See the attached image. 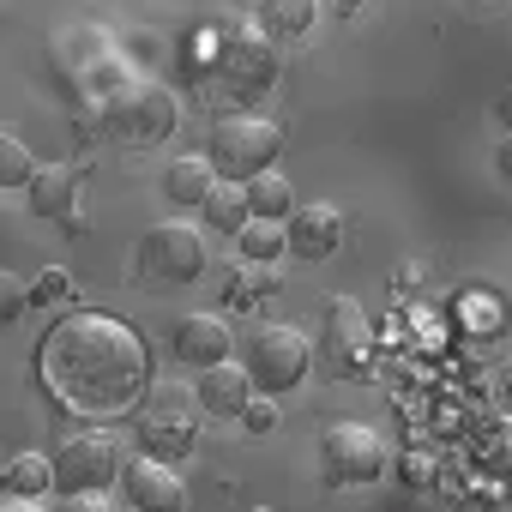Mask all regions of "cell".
I'll list each match as a JSON object with an SVG mask.
<instances>
[{
	"label": "cell",
	"mask_w": 512,
	"mask_h": 512,
	"mask_svg": "<svg viewBox=\"0 0 512 512\" xmlns=\"http://www.w3.org/2000/svg\"><path fill=\"white\" fill-rule=\"evenodd\" d=\"M37 374L61 410L91 416V422H115V416L139 410V398L151 392V350L127 320L97 314V308H73L43 332Z\"/></svg>",
	"instance_id": "cell-1"
},
{
	"label": "cell",
	"mask_w": 512,
	"mask_h": 512,
	"mask_svg": "<svg viewBox=\"0 0 512 512\" xmlns=\"http://www.w3.org/2000/svg\"><path fill=\"white\" fill-rule=\"evenodd\" d=\"M278 151H284V127L272 115H223V121H211L205 163H211L217 181L247 187V181H260L266 169H278Z\"/></svg>",
	"instance_id": "cell-2"
},
{
	"label": "cell",
	"mask_w": 512,
	"mask_h": 512,
	"mask_svg": "<svg viewBox=\"0 0 512 512\" xmlns=\"http://www.w3.org/2000/svg\"><path fill=\"white\" fill-rule=\"evenodd\" d=\"M97 109H103V115H97L103 133L121 139V145H163V139L175 133V121H181L175 91L157 85V79H115Z\"/></svg>",
	"instance_id": "cell-3"
},
{
	"label": "cell",
	"mask_w": 512,
	"mask_h": 512,
	"mask_svg": "<svg viewBox=\"0 0 512 512\" xmlns=\"http://www.w3.org/2000/svg\"><path fill=\"white\" fill-rule=\"evenodd\" d=\"M199 398H193V386H175V380H163V386H151L145 398H139V458H157V464H175V458H187L193 446H199Z\"/></svg>",
	"instance_id": "cell-4"
},
{
	"label": "cell",
	"mask_w": 512,
	"mask_h": 512,
	"mask_svg": "<svg viewBox=\"0 0 512 512\" xmlns=\"http://www.w3.org/2000/svg\"><path fill=\"white\" fill-rule=\"evenodd\" d=\"M308 362H314V344H308V332L302 326H290V320H260L253 326V338H247V380H253V392L260 398H284V392H296L302 380H308Z\"/></svg>",
	"instance_id": "cell-5"
},
{
	"label": "cell",
	"mask_w": 512,
	"mask_h": 512,
	"mask_svg": "<svg viewBox=\"0 0 512 512\" xmlns=\"http://www.w3.org/2000/svg\"><path fill=\"white\" fill-rule=\"evenodd\" d=\"M278 73H284V55H278V43L260 25L241 19V25H229L217 37V79H223V91L235 103H260L278 85Z\"/></svg>",
	"instance_id": "cell-6"
},
{
	"label": "cell",
	"mask_w": 512,
	"mask_h": 512,
	"mask_svg": "<svg viewBox=\"0 0 512 512\" xmlns=\"http://www.w3.org/2000/svg\"><path fill=\"white\" fill-rule=\"evenodd\" d=\"M205 229L199 223H181V217H169V223H151L145 235H139V278L145 284H163V290H181V284H199L205 278Z\"/></svg>",
	"instance_id": "cell-7"
},
{
	"label": "cell",
	"mask_w": 512,
	"mask_h": 512,
	"mask_svg": "<svg viewBox=\"0 0 512 512\" xmlns=\"http://www.w3.org/2000/svg\"><path fill=\"white\" fill-rule=\"evenodd\" d=\"M320 470L332 488H356V482H380L386 476V434L368 422H332L320 434Z\"/></svg>",
	"instance_id": "cell-8"
},
{
	"label": "cell",
	"mask_w": 512,
	"mask_h": 512,
	"mask_svg": "<svg viewBox=\"0 0 512 512\" xmlns=\"http://www.w3.org/2000/svg\"><path fill=\"white\" fill-rule=\"evenodd\" d=\"M121 446H115V434H103V428H85V434H67L61 440V452L49 458V476H55V488L61 494H103L115 476H121Z\"/></svg>",
	"instance_id": "cell-9"
},
{
	"label": "cell",
	"mask_w": 512,
	"mask_h": 512,
	"mask_svg": "<svg viewBox=\"0 0 512 512\" xmlns=\"http://www.w3.org/2000/svg\"><path fill=\"white\" fill-rule=\"evenodd\" d=\"M320 362H326V374H338V380H350V374H362L368 368V320H362V308L350 302V296H338L332 308H326V332H320Z\"/></svg>",
	"instance_id": "cell-10"
},
{
	"label": "cell",
	"mask_w": 512,
	"mask_h": 512,
	"mask_svg": "<svg viewBox=\"0 0 512 512\" xmlns=\"http://www.w3.org/2000/svg\"><path fill=\"white\" fill-rule=\"evenodd\" d=\"M121 494H127V506H139V512H187V506H193L181 470H175V464H157V458H127V464H121Z\"/></svg>",
	"instance_id": "cell-11"
},
{
	"label": "cell",
	"mask_w": 512,
	"mask_h": 512,
	"mask_svg": "<svg viewBox=\"0 0 512 512\" xmlns=\"http://www.w3.org/2000/svg\"><path fill=\"white\" fill-rule=\"evenodd\" d=\"M338 241H344V217H338V205H326V199H308V205H296V211L284 217V247L302 253V260H332Z\"/></svg>",
	"instance_id": "cell-12"
},
{
	"label": "cell",
	"mask_w": 512,
	"mask_h": 512,
	"mask_svg": "<svg viewBox=\"0 0 512 512\" xmlns=\"http://www.w3.org/2000/svg\"><path fill=\"white\" fill-rule=\"evenodd\" d=\"M85 175H91V163H85V157H73V163H37L31 187H25L31 211H37V217H49V223L73 217V211H79V187H85Z\"/></svg>",
	"instance_id": "cell-13"
},
{
	"label": "cell",
	"mask_w": 512,
	"mask_h": 512,
	"mask_svg": "<svg viewBox=\"0 0 512 512\" xmlns=\"http://www.w3.org/2000/svg\"><path fill=\"white\" fill-rule=\"evenodd\" d=\"M175 356L187 362V368H217V362H229V350H235V338H229V320L223 314H181L175 320Z\"/></svg>",
	"instance_id": "cell-14"
},
{
	"label": "cell",
	"mask_w": 512,
	"mask_h": 512,
	"mask_svg": "<svg viewBox=\"0 0 512 512\" xmlns=\"http://www.w3.org/2000/svg\"><path fill=\"white\" fill-rule=\"evenodd\" d=\"M193 398H199V416H229V422H241V410L253 404V380H247L241 362H217V368L199 374Z\"/></svg>",
	"instance_id": "cell-15"
},
{
	"label": "cell",
	"mask_w": 512,
	"mask_h": 512,
	"mask_svg": "<svg viewBox=\"0 0 512 512\" xmlns=\"http://www.w3.org/2000/svg\"><path fill=\"white\" fill-rule=\"evenodd\" d=\"M211 187H217V175H211L205 151L175 157V163L163 169V199H169V205H205V193H211Z\"/></svg>",
	"instance_id": "cell-16"
},
{
	"label": "cell",
	"mask_w": 512,
	"mask_h": 512,
	"mask_svg": "<svg viewBox=\"0 0 512 512\" xmlns=\"http://www.w3.org/2000/svg\"><path fill=\"white\" fill-rule=\"evenodd\" d=\"M241 193H247V217H253V223H284V217L296 211V187H290L278 169H266L260 181H247Z\"/></svg>",
	"instance_id": "cell-17"
},
{
	"label": "cell",
	"mask_w": 512,
	"mask_h": 512,
	"mask_svg": "<svg viewBox=\"0 0 512 512\" xmlns=\"http://www.w3.org/2000/svg\"><path fill=\"white\" fill-rule=\"evenodd\" d=\"M49 488H55V476H49V458H37V452H19L0 464V494L7 500H37Z\"/></svg>",
	"instance_id": "cell-18"
},
{
	"label": "cell",
	"mask_w": 512,
	"mask_h": 512,
	"mask_svg": "<svg viewBox=\"0 0 512 512\" xmlns=\"http://www.w3.org/2000/svg\"><path fill=\"white\" fill-rule=\"evenodd\" d=\"M199 211H205V223H211V229H223V235H241V229H247V193H241V187H229V181H217V187L205 193V205H199Z\"/></svg>",
	"instance_id": "cell-19"
},
{
	"label": "cell",
	"mask_w": 512,
	"mask_h": 512,
	"mask_svg": "<svg viewBox=\"0 0 512 512\" xmlns=\"http://www.w3.org/2000/svg\"><path fill=\"white\" fill-rule=\"evenodd\" d=\"M235 241H241V260H247V266H278V253H290V247H284V223H253V217H247V229H241Z\"/></svg>",
	"instance_id": "cell-20"
},
{
	"label": "cell",
	"mask_w": 512,
	"mask_h": 512,
	"mask_svg": "<svg viewBox=\"0 0 512 512\" xmlns=\"http://www.w3.org/2000/svg\"><path fill=\"white\" fill-rule=\"evenodd\" d=\"M31 175H37V157H31V145H25L19 133H0V193H19V187H31Z\"/></svg>",
	"instance_id": "cell-21"
},
{
	"label": "cell",
	"mask_w": 512,
	"mask_h": 512,
	"mask_svg": "<svg viewBox=\"0 0 512 512\" xmlns=\"http://www.w3.org/2000/svg\"><path fill=\"white\" fill-rule=\"evenodd\" d=\"M320 19V7H308V0H278V7H266L260 31L278 43V37H308V25Z\"/></svg>",
	"instance_id": "cell-22"
},
{
	"label": "cell",
	"mask_w": 512,
	"mask_h": 512,
	"mask_svg": "<svg viewBox=\"0 0 512 512\" xmlns=\"http://www.w3.org/2000/svg\"><path fill=\"white\" fill-rule=\"evenodd\" d=\"M25 296H31V302H73V272H67V266H43V272L25 284Z\"/></svg>",
	"instance_id": "cell-23"
},
{
	"label": "cell",
	"mask_w": 512,
	"mask_h": 512,
	"mask_svg": "<svg viewBox=\"0 0 512 512\" xmlns=\"http://www.w3.org/2000/svg\"><path fill=\"white\" fill-rule=\"evenodd\" d=\"M31 308V296H25V284L13 278V272H0V326H13L19 314Z\"/></svg>",
	"instance_id": "cell-24"
},
{
	"label": "cell",
	"mask_w": 512,
	"mask_h": 512,
	"mask_svg": "<svg viewBox=\"0 0 512 512\" xmlns=\"http://www.w3.org/2000/svg\"><path fill=\"white\" fill-rule=\"evenodd\" d=\"M241 428H247V434H272V428H278V404H272V398H253V404L241 410Z\"/></svg>",
	"instance_id": "cell-25"
},
{
	"label": "cell",
	"mask_w": 512,
	"mask_h": 512,
	"mask_svg": "<svg viewBox=\"0 0 512 512\" xmlns=\"http://www.w3.org/2000/svg\"><path fill=\"white\" fill-rule=\"evenodd\" d=\"M223 296H229V308H235V314H241V308H253V302H260V290H253V272H247V266H241V272H229V290H223Z\"/></svg>",
	"instance_id": "cell-26"
},
{
	"label": "cell",
	"mask_w": 512,
	"mask_h": 512,
	"mask_svg": "<svg viewBox=\"0 0 512 512\" xmlns=\"http://www.w3.org/2000/svg\"><path fill=\"white\" fill-rule=\"evenodd\" d=\"M61 512H121V506H115L109 494H73V500H67Z\"/></svg>",
	"instance_id": "cell-27"
},
{
	"label": "cell",
	"mask_w": 512,
	"mask_h": 512,
	"mask_svg": "<svg viewBox=\"0 0 512 512\" xmlns=\"http://www.w3.org/2000/svg\"><path fill=\"white\" fill-rule=\"evenodd\" d=\"M494 163H500V175L512 181V133H500V145H494Z\"/></svg>",
	"instance_id": "cell-28"
},
{
	"label": "cell",
	"mask_w": 512,
	"mask_h": 512,
	"mask_svg": "<svg viewBox=\"0 0 512 512\" xmlns=\"http://www.w3.org/2000/svg\"><path fill=\"white\" fill-rule=\"evenodd\" d=\"M494 115H500V127H506V133H512V85H506V91H500V103H494Z\"/></svg>",
	"instance_id": "cell-29"
},
{
	"label": "cell",
	"mask_w": 512,
	"mask_h": 512,
	"mask_svg": "<svg viewBox=\"0 0 512 512\" xmlns=\"http://www.w3.org/2000/svg\"><path fill=\"white\" fill-rule=\"evenodd\" d=\"M404 470H410V482H428V476H434V464H428V458H410Z\"/></svg>",
	"instance_id": "cell-30"
},
{
	"label": "cell",
	"mask_w": 512,
	"mask_h": 512,
	"mask_svg": "<svg viewBox=\"0 0 512 512\" xmlns=\"http://www.w3.org/2000/svg\"><path fill=\"white\" fill-rule=\"evenodd\" d=\"M0 512H43V500H0Z\"/></svg>",
	"instance_id": "cell-31"
}]
</instances>
